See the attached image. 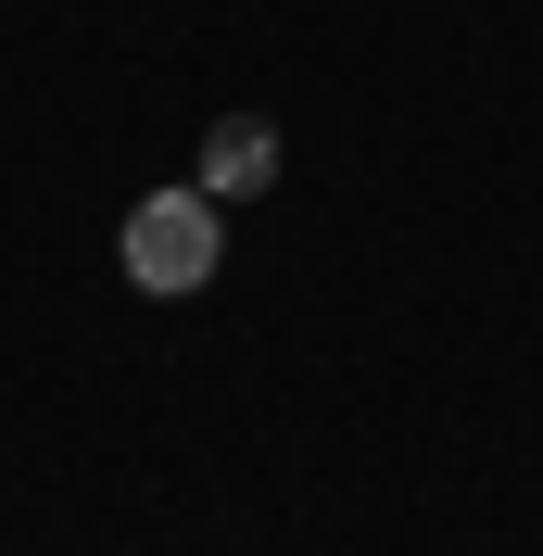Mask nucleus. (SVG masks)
<instances>
[{
    "label": "nucleus",
    "mask_w": 543,
    "mask_h": 556,
    "mask_svg": "<svg viewBox=\"0 0 543 556\" xmlns=\"http://www.w3.org/2000/svg\"><path fill=\"white\" fill-rule=\"evenodd\" d=\"M215 253H228L215 190H152V203L127 215V278H139V291H203Z\"/></svg>",
    "instance_id": "nucleus-1"
},
{
    "label": "nucleus",
    "mask_w": 543,
    "mask_h": 556,
    "mask_svg": "<svg viewBox=\"0 0 543 556\" xmlns=\"http://www.w3.org/2000/svg\"><path fill=\"white\" fill-rule=\"evenodd\" d=\"M266 177H278V127H266V114H228V127L203 139V190H215V203H253Z\"/></svg>",
    "instance_id": "nucleus-2"
}]
</instances>
